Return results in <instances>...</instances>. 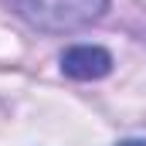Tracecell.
Instances as JSON below:
<instances>
[{
  "instance_id": "obj_3",
  "label": "cell",
  "mask_w": 146,
  "mask_h": 146,
  "mask_svg": "<svg viewBox=\"0 0 146 146\" xmlns=\"http://www.w3.org/2000/svg\"><path fill=\"white\" fill-rule=\"evenodd\" d=\"M119 146H146V139H126V143H119Z\"/></svg>"
},
{
  "instance_id": "obj_1",
  "label": "cell",
  "mask_w": 146,
  "mask_h": 146,
  "mask_svg": "<svg viewBox=\"0 0 146 146\" xmlns=\"http://www.w3.org/2000/svg\"><path fill=\"white\" fill-rule=\"evenodd\" d=\"M10 3L21 21H27L37 31H51V34L78 31L99 21L109 7V0H10Z\"/></svg>"
},
{
  "instance_id": "obj_2",
  "label": "cell",
  "mask_w": 146,
  "mask_h": 146,
  "mask_svg": "<svg viewBox=\"0 0 146 146\" xmlns=\"http://www.w3.org/2000/svg\"><path fill=\"white\" fill-rule=\"evenodd\" d=\"M61 72L68 78H78V82L106 78L112 72V54L106 48H95V44H75L61 54Z\"/></svg>"
}]
</instances>
